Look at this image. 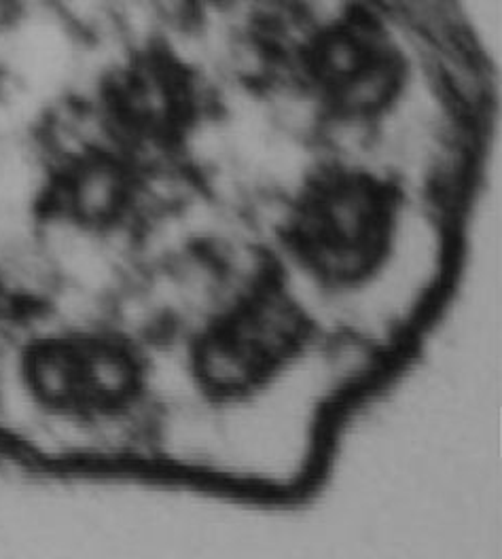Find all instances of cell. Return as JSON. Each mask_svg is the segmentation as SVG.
Instances as JSON below:
<instances>
[{
  "instance_id": "cell-2",
  "label": "cell",
  "mask_w": 502,
  "mask_h": 559,
  "mask_svg": "<svg viewBox=\"0 0 502 559\" xmlns=\"http://www.w3.org/2000/svg\"><path fill=\"white\" fill-rule=\"evenodd\" d=\"M231 2H242V0H231Z\"/></svg>"
},
{
  "instance_id": "cell-1",
  "label": "cell",
  "mask_w": 502,
  "mask_h": 559,
  "mask_svg": "<svg viewBox=\"0 0 502 559\" xmlns=\"http://www.w3.org/2000/svg\"><path fill=\"white\" fill-rule=\"evenodd\" d=\"M299 76L312 98L346 121L386 115L407 90L409 60L395 33L367 9H346L299 47Z\"/></svg>"
}]
</instances>
